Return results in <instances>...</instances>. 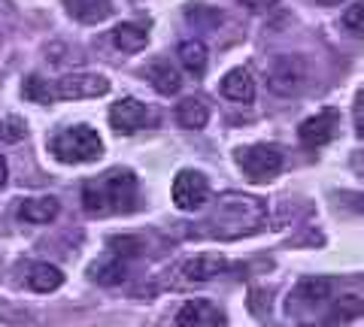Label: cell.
Masks as SVG:
<instances>
[{"label": "cell", "mask_w": 364, "mask_h": 327, "mask_svg": "<svg viewBox=\"0 0 364 327\" xmlns=\"http://www.w3.org/2000/svg\"><path fill=\"white\" fill-rule=\"evenodd\" d=\"M136 197V176L131 170H112L97 182L82 185V206L88 216L128 212Z\"/></svg>", "instance_id": "cell-1"}, {"label": "cell", "mask_w": 364, "mask_h": 327, "mask_svg": "<svg viewBox=\"0 0 364 327\" xmlns=\"http://www.w3.org/2000/svg\"><path fill=\"white\" fill-rule=\"evenodd\" d=\"M52 155L64 164H88V161H97L104 155V143L91 128H67L61 131L58 137L49 143Z\"/></svg>", "instance_id": "cell-2"}, {"label": "cell", "mask_w": 364, "mask_h": 327, "mask_svg": "<svg viewBox=\"0 0 364 327\" xmlns=\"http://www.w3.org/2000/svg\"><path fill=\"white\" fill-rule=\"evenodd\" d=\"M237 164L252 182H267L282 170V152L277 145H249V149L237 152Z\"/></svg>", "instance_id": "cell-3"}, {"label": "cell", "mask_w": 364, "mask_h": 327, "mask_svg": "<svg viewBox=\"0 0 364 327\" xmlns=\"http://www.w3.org/2000/svg\"><path fill=\"white\" fill-rule=\"evenodd\" d=\"M55 100H88L109 92V79L100 73H70L55 79Z\"/></svg>", "instance_id": "cell-4"}, {"label": "cell", "mask_w": 364, "mask_h": 327, "mask_svg": "<svg viewBox=\"0 0 364 327\" xmlns=\"http://www.w3.org/2000/svg\"><path fill=\"white\" fill-rule=\"evenodd\" d=\"M306 79H310V67H306L301 55H282V58L273 61L267 73V82L277 94H294Z\"/></svg>", "instance_id": "cell-5"}, {"label": "cell", "mask_w": 364, "mask_h": 327, "mask_svg": "<svg viewBox=\"0 0 364 327\" xmlns=\"http://www.w3.org/2000/svg\"><path fill=\"white\" fill-rule=\"evenodd\" d=\"M210 200V182L198 170H179L173 179V203L182 212H195Z\"/></svg>", "instance_id": "cell-6"}, {"label": "cell", "mask_w": 364, "mask_h": 327, "mask_svg": "<svg viewBox=\"0 0 364 327\" xmlns=\"http://www.w3.org/2000/svg\"><path fill=\"white\" fill-rule=\"evenodd\" d=\"M109 125L116 128L119 133H136V131L155 125V112L146 104H140V100L124 97V100H119V104H112Z\"/></svg>", "instance_id": "cell-7"}, {"label": "cell", "mask_w": 364, "mask_h": 327, "mask_svg": "<svg viewBox=\"0 0 364 327\" xmlns=\"http://www.w3.org/2000/svg\"><path fill=\"white\" fill-rule=\"evenodd\" d=\"M337 125H340V112L337 109H322V112H316V116H310L306 121H301L298 137H301V143L306 145V149H322L325 143L334 140Z\"/></svg>", "instance_id": "cell-8"}, {"label": "cell", "mask_w": 364, "mask_h": 327, "mask_svg": "<svg viewBox=\"0 0 364 327\" xmlns=\"http://www.w3.org/2000/svg\"><path fill=\"white\" fill-rule=\"evenodd\" d=\"M222 312L207 300H188L176 312V327H222Z\"/></svg>", "instance_id": "cell-9"}, {"label": "cell", "mask_w": 364, "mask_h": 327, "mask_svg": "<svg viewBox=\"0 0 364 327\" xmlns=\"http://www.w3.org/2000/svg\"><path fill=\"white\" fill-rule=\"evenodd\" d=\"M222 94L234 104H252L255 100V79L246 67H234L231 73H225L222 79Z\"/></svg>", "instance_id": "cell-10"}, {"label": "cell", "mask_w": 364, "mask_h": 327, "mask_svg": "<svg viewBox=\"0 0 364 327\" xmlns=\"http://www.w3.org/2000/svg\"><path fill=\"white\" fill-rule=\"evenodd\" d=\"M225 270V257L215 255V252H200L195 257H188L186 264H182V276L188 282H210L215 279Z\"/></svg>", "instance_id": "cell-11"}, {"label": "cell", "mask_w": 364, "mask_h": 327, "mask_svg": "<svg viewBox=\"0 0 364 327\" xmlns=\"http://www.w3.org/2000/svg\"><path fill=\"white\" fill-rule=\"evenodd\" d=\"M58 212H61V206L55 197H31L18 206V218L28 224H49L58 218Z\"/></svg>", "instance_id": "cell-12"}, {"label": "cell", "mask_w": 364, "mask_h": 327, "mask_svg": "<svg viewBox=\"0 0 364 327\" xmlns=\"http://www.w3.org/2000/svg\"><path fill=\"white\" fill-rule=\"evenodd\" d=\"M64 6L76 21H85V25H97L112 13V0H64Z\"/></svg>", "instance_id": "cell-13"}, {"label": "cell", "mask_w": 364, "mask_h": 327, "mask_svg": "<svg viewBox=\"0 0 364 327\" xmlns=\"http://www.w3.org/2000/svg\"><path fill=\"white\" fill-rule=\"evenodd\" d=\"M146 76H149V82L158 94H179V88H182V76L176 67H170V61H155L149 64V70H146Z\"/></svg>", "instance_id": "cell-14"}, {"label": "cell", "mask_w": 364, "mask_h": 327, "mask_svg": "<svg viewBox=\"0 0 364 327\" xmlns=\"http://www.w3.org/2000/svg\"><path fill=\"white\" fill-rule=\"evenodd\" d=\"M112 43H116V49L122 52H140L146 49V43H149V31L140 21H122L112 31Z\"/></svg>", "instance_id": "cell-15"}, {"label": "cell", "mask_w": 364, "mask_h": 327, "mask_svg": "<svg viewBox=\"0 0 364 327\" xmlns=\"http://www.w3.org/2000/svg\"><path fill=\"white\" fill-rule=\"evenodd\" d=\"M64 285V273L55 264H33L28 270V288L37 291V294H49V291H58Z\"/></svg>", "instance_id": "cell-16"}, {"label": "cell", "mask_w": 364, "mask_h": 327, "mask_svg": "<svg viewBox=\"0 0 364 327\" xmlns=\"http://www.w3.org/2000/svg\"><path fill=\"white\" fill-rule=\"evenodd\" d=\"M176 55H179L182 67H186L191 76H203V73H207L210 55H207V46H203L200 40H182L179 49H176Z\"/></svg>", "instance_id": "cell-17"}, {"label": "cell", "mask_w": 364, "mask_h": 327, "mask_svg": "<svg viewBox=\"0 0 364 327\" xmlns=\"http://www.w3.org/2000/svg\"><path fill=\"white\" fill-rule=\"evenodd\" d=\"M176 121H179V128L200 131V128H207V121H210V109H207L203 100L188 97V100H182V104L176 106Z\"/></svg>", "instance_id": "cell-18"}, {"label": "cell", "mask_w": 364, "mask_h": 327, "mask_svg": "<svg viewBox=\"0 0 364 327\" xmlns=\"http://www.w3.org/2000/svg\"><path fill=\"white\" fill-rule=\"evenodd\" d=\"M294 294H298L301 300H306V303H318V300H325V297L334 294V282L328 276H306V279L298 282Z\"/></svg>", "instance_id": "cell-19"}, {"label": "cell", "mask_w": 364, "mask_h": 327, "mask_svg": "<svg viewBox=\"0 0 364 327\" xmlns=\"http://www.w3.org/2000/svg\"><path fill=\"white\" fill-rule=\"evenodd\" d=\"M21 94H25L31 104H55V85L49 82V79L43 76H28L25 85H21Z\"/></svg>", "instance_id": "cell-20"}, {"label": "cell", "mask_w": 364, "mask_h": 327, "mask_svg": "<svg viewBox=\"0 0 364 327\" xmlns=\"http://www.w3.org/2000/svg\"><path fill=\"white\" fill-rule=\"evenodd\" d=\"M91 279L100 282V285H119L124 279V264L119 257H104V261L91 264Z\"/></svg>", "instance_id": "cell-21"}, {"label": "cell", "mask_w": 364, "mask_h": 327, "mask_svg": "<svg viewBox=\"0 0 364 327\" xmlns=\"http://www.w3.org/2000/svg\"><path fill=\"white\" fill-rule=\"evenodd\" d=\"M334 318H340V321H352V318H361L364 315V300L361 297H340L337 303H334Z\"/></svg>", "instance_id": "cell-22"}, {"label": "cell", "mask_w": 364, "mask_h": 327, "mask_svg": "<svg viewBox=\"0 0 364 327\" xmlns=\"http://www.w3.org/2000/svg\"><path fill=\"white\" fill-rule=\"evenodd\" d=\"M25 133H28V125L18 116H9L0 121V143H18L25 140Z\"/></svg>", "instance_id": "cell-23"}, {"label": "cell", "mask_w": 364, "mask_h": 327, "mask_svg": "<svg viewBox=\"0 0 364 327\" xmlns=\"http://www.w3.org/2000/svg\"><path fill=\"white\" fill-rule=\"evenodd\" d=\"M343 28L352 33V37L364 40V0H361V4H355V6H349L343 13Z\"/></svg>", "instance_id": "cell-24"}, {"label": "cell", "mask_w": 364, "mask_h": 327, "mask_svg": "<svg viewBox=\"0 0 364 327\" xmlns=\"http://www.w3.org/2000/svg\"><path fill=\"white\" fill-rule=\"evenodd\" d=\"M109 245H112V252H116V255H124V257L140 255V249H143V243L136 240V236H112Z\"/></svg>", "instance_id": "cell-25"}, {"label": "cell", "mask_w": 364, "mask_h": 327, "mask_svg": "<svg viewBox=\"0 0 364 327\" xmlns=\"http://www.w3.org/2000/svg\"><path fill=\"white\" fill-rule=\"evenodd\" d=\"M188 21H195V25H219L222 21V13H215V9H207V6H195L188 9Z\"/></svg>", "instance_id": "cell-26"}, {"label": "cell", "mask_w": 364, "mask_h": 327, "mask_svg": "<svg viewBox=\"0 0 364 327\" xmlns=\"http://www.w3.org/2000/svg\"><path fill=\"white\" fill-rule=\"evenodd\" d=\"M240 4L249 9V13H267V9H273L279 0H240Z\"/></svg>", "instance_id": "cell-27"}, {"label": "cell", "mask_w": 364, "mask_h": 327, "mask_svg": "<svg viewBox=\"0 0 364 327\" xmlns=\"http://www.w3.org/2000/svg\"><path fill=\"white\" fill-rule=\"evenodd\" d=\"M6 179H9V167H6V161H4V155H0V188L6 185Z\"/></svg>", "instance_id": "cell-28"}, {"label": "cell", "mask_w": 364, "mask_h": 327, "mask_svg": "<svg viewBox=\"0 0 364 327\" xmlns=\"http://www.w3.org/2000/svg\"><path fill=\"white\" fill-rule=\"evenodd\" d=\"M316 4H322V6H340L343 0H316Z\"/></svg>", "instance_id": "cell-29"}, {"label": "cell", "mask_w": 364, "mask_h": 327, "mask_svg": "<svg viewBox=\"0 0 364 327\" xmlns=\"http://www.w3.org/2000/svg\"><path fill=\"white\" fill-rule=\"evenodd\" d=\"M304 327H337V324H328V321H322V324H304Z\"/></svg>", "instance_id": "cell-30"}, {"label": "cell", "mask_w": 364, "mask_h": 327, "mask_svg": "<svg viewBox=\"0 0 364 327\" xmlns=\"http://www.w3.org/2000/svg\"><path fill=\"white\" fill-rule=\"evenodd\" d=\"M358 137H361V140H364V118H361V121H358Z\"/></svg>", "instance_id": "cell-31"}]
</instances>
